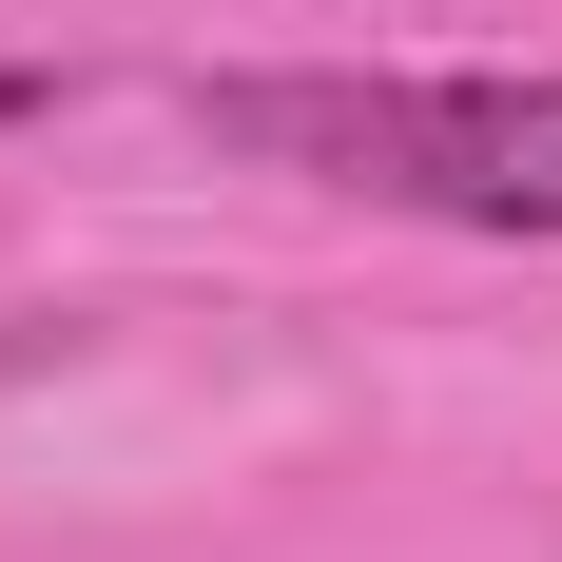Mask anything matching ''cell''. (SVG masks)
Segmentation results:
<instances>
[{"instance_id": "obj_1", "label": "cell", "mask_w": 562, "mask_h": 562, "mask_svg": "<svg viewBox=\"0 0 562 562\" xmlns=\"http://www.w3.org/2000/svg\"><path fill=\"white\" fill-rule=\"evenodd\" d=\"M194 136L291 194H369L427 233H524L562 252V78H369V58H252L194 78Z\"/></svg>"}, {"instance_id": "obj_2", "label": "cell", "mask_w": 562, "mask_h": 562, "mask_svg": "<svg viewBox=\"0 0 562 562\" xmlns=\"http://www.w3.org/2000/svg\"><path fill=\"white\" fill-rule=\"evenodd\" d=\"M20 116H58V58H0V136H20Z\"/></svg>"}]
</instances>
